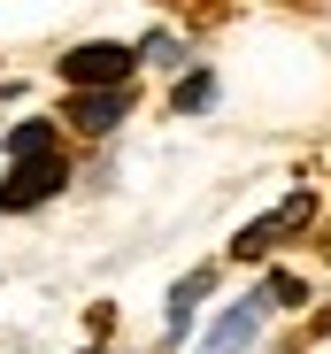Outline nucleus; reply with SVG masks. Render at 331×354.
I'll return each instance as SVG.
<instances>
[{
  "mask_svg": "<svg viewBox=\"0 0 331 354\" xmlns=\"http://www.w3.org/2000/svg\"><path fill=\"white\" fill-rule=\"evenodd\" d=\"M62 185H70V162L54 154V147H39V154H16V169L0 177V208H8V216H23V208L54 201Z\"/></svg>",
  "mask_w": 331,
  "mask_h": 354,
  "instance_id": "1",
  "label": "nucleus"
},
{
  "mask_svg": "<svg viewBox=\"0 0 331 354\" xmlns=\"http://www.w3.org/2000/svg\"><path fill=\"white\" fill-rule=\"evenodd\" d=\"M262 316H269V285L262 292H247V301H231L224 316L208 324V339H200V354H247L254 339H262Z\"/></svg>",
  "mask_w": 331,
  "mask_h": 354,
  "instance_id": "2",
  "label": "nucleus"
},
{
  "mask_svg": "<svg viewBox=\"0 0 331 354\" xmlns=\"http://www.w3.org/2000/svg\"><path fill=\"white\" fill-rule=\"evenodd\" d=\"M131 70H139V54H131V46H108V39L62 54V77H70V85H131Z\"/></svg>",
  "mask_w": 331,
  "mask_h": 354,
  "instance_id": "3",
  "label": "nucleus"
},
{
  "mask_svg": "<svg viewBox=\"0 0 331 354\" xmlns=\"http://www.w3.org/2000/svg\"><path fill=\"white\" fill-rule=\"evenodd\" d=\"M308 216H316V201H308V193H293L285 208H269L262 223H247V231H239V247H231V254L247 262V254H262V247H278V239H293V231H301Z\"/></svg>",
  "mask_w": 331,
  "mask_h": 354,
  "instance_id": "4",
  "label": "nucleus"
},
{
  "mask_svg": "<svg viewBox=\"0 0 331 354\" xmlns=\"http://www.w3.org/2000/svg\"><path fill=\"white\" fill-rule=\"evenodd\" d=\"M124 108H131V93H124V85H77L70 124H77V131H116V124H124Z\"/></svg>",
  "mask_w": 331,
  "mask_h": 354,
  "instance_id": "5",
  "label": "nucleus"
},
{
  "mask_svg": "<svg viewBox=\"0 0 331 354\" xmlns=\"http://www.w3.org/2000/svg\"><path fill=\"white\" fill-rule=\"evenodd\" d=\"M200 292H208V270H193V277L170 292V339H185V324H193V308H200Z\"/></svg>",
  "mask_w": 331,
  "mask_h": 354,
  "instance_id": "6",
  "label": "nucleus"
},
{
  "mask_svg": "<svg viewBox=\"0 0 331 354\" xmlns=\"http://www.w3.org/2000/svg\"><path fill=\"white\" fill-rule=\"evenodd\" d=\"M39 147H54V124H16L8 131V154H39Z\"/></svg>",
  "mask_w": 331,
  "mask_h": 354,
  "instance_id": "7",
  "label": "nucleus"
},
{
  "mask_svg": "<svg viewBox=\"0 0 331 354\" xmlns=\"http://www.w3.org/2000/svg\"><path fill=\"white\" fill-rule=\"evenodd\" d=\"M208 100H216V77H208V70H200V77H185V85H178V108H208Z\"/></svg>",
  "mask_w": 331,
  "mask_h": 354,
  "instance_id": "8",
  "label": "nucleus"
}]
</instances>
